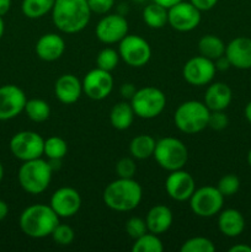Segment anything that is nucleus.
<instances>
[{"instance_id": "nucleus-32", "label": "nucleus", "mask_w": 251, "mask_h": 252, "mask_svg": "<svg viewBox=\"0 0 251 252\" xmlns=\"http://www.w3.org/2000/svg\"><path fill=\"white\" fill-rule=\"evenodd\" d=\"M120 59L121 57L118 54V51L110 48V47H106V48L101 49L98 52L97 57H96V66L103 69V70L112 71L113 69L117 68Z\"/></svg>"}, {"instance_id": "nucleus-38", "label": "nucleus", "mask_w": 251, "mask_h": 252, "mask_svg": "<svg viewBox=\"0 0 251 252\" xmlns=\"http://www.w3.org/2000/svg\"><path fill=\"white\" fill-rule=\"evenodd\" d=\"M229 118L224 111H211L208 120V127L214 130H223L228 127Z\"/></svg>"}, {"instance_id": "nucleus-45", "label": "nucleus", "mask_w": 251, "mask_h": 252, "mask_svg": "<svg viewBox=\"0 0 251 252\" xmlns=\"http://www.w3.org/2000/svg\"><path fill=\"white\" fill-rule=\"evenodd\" d=\"M7 214H9V206H7L6 202L0 199V221L4 220Z\"/></svg>"}, {"instance_id": "nucleus-29", "label": "nucleus", "mask_w": 251, "mask_h": 252, "mask_svg": "<svg viewBox=\"0 0 251 252\" xmlns=\"http://www.w3.org/2000/svg\"><path fill=\"white\" fill-rule=\"evenodd\" d=\"M56 0H22V14L29 19H41L52 11Z\"/></svg>"}, {"instance_id": "nucleus-35", "label": "nucleus", "mask_w": 251, "mask_h": 252, "mask_svg": "<svg viewBox=\"0 0 251 252\" xmlns=\"http://www.w3.org/2000/svg\"><path fill=\"white\" fill-rule=\"evenodd\" d=\"M217 189H219V192L224 197L234 196L239 191V189H240V180H239L236 175L228 174L219 180Z\"/></svg>"}, {"instance_id": "nucleus-37", "label": "nucleus", "mask_w": 251, "mask_h": 252, "mask_svg": "<svg viewBox=\"0 0 251 252\" xmlns=\"http://www.w3.org/2000/svg\"><path fill=\"white\" fill-rule=\"evenodd\" d=\"M137 172V164L134 158H122L116 164V174L121 179H133Z\"/></svg>"}, {"instance_id": "nucleus-23", "label": "nucleus", "mask_w": 251, "mask_h": 252, "mask_svg": "<svg viewBox=\"0 0 251 252\" xmlns=\"http://www.w3.org/2000/svg\"><path fill=\"white\" fill-rule=\"evenodd\" d=\"M218 228L223 235L228 238H236L241 235L245 229V219L238 209H224L219 212Z\"/></svg>"}, {"instance_id": "nucleus-47", "label": "nucleus", "mask_w": 251, "mask_h": 252, "mask_svg": "<svg viewBox=\"0 0 251 252\" xmlns=\"http://www.w3.org/2000/svg\"><path fill=\"white\" fill-rule=\"evenodd\" d=\"M244 115H245V118L251 123V101L245 106V110H244Z\"/></svg>"}, {"instance_id": "nucleus-18", "label": "nucleus", "mask_w": 251, "mask_h": 252, "mask_svg": "<svg viewBox=\"0 0 251 252\" xmlns=\"http://www.w3.org/2000/svg\"><path fill=\"white\" fill-rule=\"evenodd\" d=\"M225 57L236 69H251V38L236 37L225 47Z\"/></svg>"}, {"instance_id": "nucleus-21", "label": "nucleus", "mask_w": 251, "mask_h": 252, "mask_svg": "<svg viewBox=\"0 0 251 252\" xmlns=\"http://www.w3.org/2000/svg\"><path fill=\"white\" fill-rule=\"evenodd\" d=\"M233 100V91L225 83H211L204 94V105L209 111H224Z\"/></svg>"}, {"instance_id": "nucleus-16", "label": "nucleus", "mask_w": 251, "mask_h": 252, "mask_svg": "<svg viewBox=\"0 0 251 252\" xmlns=\"http://www.w3.org/2000/svg\"><path fill=\"white\" fill-rule=\"evenodd\" d=\"M49 206L59 218H71L80 211V193L73 187H61L51 196Z\"/></svg>"}, {"instance_id": "nucleus-33", "label": "nucleus", "mask_w": 251, "mask_h": 252, "mask_svg": "<svg viewBox=\"0 0 251 252\" xmlns=\"http://www.w3.org/2000/svg\"><path fill=\"white\" fill-rule=\"evenodd\" d=\"M181 252H213L216 251L213 241L204 236H194L185 241L180 248Z\"/></svg>"}, {"instance_id": "nucleus-25", "label": "nucleus", "mask_w": 251, "mask_h": 252, "mask_svg": "<svg viewBox=\"0 0 251 252\" xmlns=\"http://www.w3.org/2000/svg\"><path fill=\"white\" fill-rule=\"evenodd\" d=\"M225 47L223 39L214 34H206L198 41L199 54L213 62L225 54Z\"/></svg>"}, {"instance_id": "nucleus-4", "label": "nucleus", "mask_w": 251, "mask_h": 252, "mask_svg": "<svg viewBox=\"0 0 251 252\" xmlns=\"http://www.w3.org/2000/svg\"><path fill=\"white\" fill-rule=\"evenodd\" d=\"M53 176V169L48 160L42 158L24 161L17 172V180L25 192L30 194H41L48 189Z\"/></svg>"}, {"instance_id": "nucleus-11", "label": "nucleus", "mask_w": 251, "mask_h": 252, "mask_svg": "<svg viewBox=\"0 0 251 252\" xmlns=\"http://www.w3.org/2000/svg\"><path fill=\"white\" fill-rule=\"evenodd\" d=\"M201 10L197 9L191 1L177 2L167 9V24L179 32H189L197 29L201 22Z\"/></svg>"}, {"instance_id": "nucleus-42", "label": "nucleus", "mask_w": 251, "mask_h": 252, "mask_svg": "<svg viewBox=\"0 0 251 252\" xmlns=\"http://www.w3.org/2000/svg\"><path fill=\"white\" fill-rule=\"evenodd\" d=\"M214 65H216V69L217 70H228L229 68H230V62L228 61V58L225 57V54L221 57H219L218 59H216L214 61Z\"/></svg>"}, {"instance_id": "nucleus-41", "label": "nucleus", "mask_w": 251, "mask_h": 252, "mask_svg": "<svg viewBox=\"0 0 251 252\" xmlns=\"http://www.w3.org/2000/svg\"><path fill=\"white\" fill-rule=\"evenodd\" d=\"M135 91H137V89H135L134 84L132 83L123 84L120 89L121 95H122V97L126 98V100H130V98L133 97V95L135 94Z\"/></svg>"}, {"instance_id": "nucleus-36", "label": "nucleus", "mask_w": 251, "mask_h": 252, "mask_svg": "<svg viewBox=\"0 0 251 252\" xmlns=\"http://www.w3.org/2000/svg\"><path fill=\"white\" fill-rule=\"evenodd\" d=\"M125 228H126V233H127L128 236L132 238L133 240L140 238L143 234H145L148 231L145 219L139 218V217H132V218L128 219Z\"/></svg>"}, {"instance_id": "nucleus-30", "label": "nucleus", "mask_w": 251, "mask_h": 252, "mask_svg": "<svg viewBox=\"0 0 251 252\" xmlns=\"http://www.w3.org/2000/svg\"><path fill=\"white\" fill-rule=\"evenodd\" d=\"M68 154V144L61 137H49L44 139L43 155L48 160H62Z\"/></svg>"}, {"instance_id": "nucleus-13", "label": "nucleus", "mask_w": 251, "mask_h": 252, "mask_svg": "<svg viewBox=\"0 0 251 252\" xmlns=\"http://www.w3.org/2000/svg\"><path fill=\"white\" fill-rule=\"evenodd\" d=\"M128 21L122 14H108L97 22L95 29L98 41L105 44L120 43L128 34Z\"/></svg>"}, {"instance_id": "nucleus-3", "label": "nucleus", "mask_w": 251, "mask_h": 252, "mask_svg": "<svg viewBox=\"0 0 251 252\" xmlns=\"http://www.w3.org/2000/svg\"><path fill=\"white\" fill-rule=\"evenodd\" d=\"M20 229L25 235L32 239L51 236L52 231L59 224V217L47 204H32L22 211L19 219Z\"/></svg>"}, {"instance_id": "nucleus-26", "label": "nucleus", "mask_w": 251, "mask_h": 252, "mask_svg": "<svg viewBox=\"0 0 251 252\" xmlns=\"http://www.w3.org/2000/svg\"><path fill=\"white\" fill-rule=\"evenodd\" d=\"M157 140L149 134H139L129 143V153L137 160H145L153 157Z\"/></svg>"}, {"instance_id": "nucleus-7", "label": "nucleus", "mask_w": 251, "mask_h": 252, "mask_svg": "<svg viewBox=\"0 0 251 252\" xmlns=\"http://www.w3.org/2000/svg\"><path fill=\"white\" fill-rule=\"evenodd\" d=\"M130 105L137 117L143 120H153L161 115L165 110L166 96L160 89L145 86L137 89L133 97L130 98Z\"/></svg>"}, {"instance_id": "nucleus-28", "label": "nucleus", "mask_w": 251, "mask_h": 252, "mask_svg": "<svg viewBox=\"0 0 251 252\" xmlns=\"http://www.w3.org/2000/svg\"><path fill=\"white\" fill-rule=\"evenodd\" d=\"M24 112L32 122L42 123L46 122L51 116V106L42 98H31L27 100Z\"/></svg>"}, {"instance_id": "nucleus-12", "label": "nucleus", "mask_w": 251, "mask_h": 252, "mask_svg": "<svg viewBox=\"0 0 251 252\" xmlns=\"http://www.w3.org/2000/svg\"><path fill=\"white\" fill-rule=\"evenodd\" d=\"M217 69L214 62L203 56H196L188 59L182 69L184 79L193 86L208 85L213 81Z\"/></svg>"}, {"instance_id": "nucleus-14", "label": "nucleus", "mask_w": 251, "mask_h": 252, "mask_svg": "<svg viewBox=\"0 0 251 252\" xmlns=\"http://www.w3.org/2000/svg\"><path fill=\"white\" fill-rule=\"evenodd\" d=\"M83 91L89 98L101 101L107 97L113 90V76L111 71L96 66L86 73L83 79Z\"/></svg>"}, {"instance_id": "nucleus-5", "label": "nucleus", "mask_w": 251, "mask_h": 252, "mask_svg": "<svg viewBox=\"0 0 251 252\" xmlns=\"http://www.w3.org/2000/svg\"><path fill=\"white\" fill-rule=\"evenodd\" d=\"M209 113L211 111L204 102L197 100L185 101L175 111V126L185 134H197L208 127Z\"/></svg>"}, {"instance_id": "nucleus-17", "label": "nucleus", "mask_w": 251, "mask_h": 252, "mask_svg": "<svg viewBox=\"0 0 251 252\" xmlns=\"http://www.w3.org/2000/svg\"><path fill=\"white\" fill-rule=\"evenodd\" d=\"M165 189L169 197L174 201L185 202L191 198L192 193L196 189V182L185 170H175L169 174L165 181Z\"/></svg>"}, {"instance_id": "nucleus-1", "label": "nucleus", "mask_w": 251, "mask_h": 252, "mask_svg": "<svg viewBox=\"0 0 251 252\" xmlns=\"http://www.w3.org/2000/svg\"><path fill=\"white\" fill-rule=\"evenodd\" d=\"M51 12L54 26L66 34L83 31L93 14L88 0H56Z\"/></svg>"}, {"instance_id": "nucleus-22", "label": "nucleus", "mask_w": 251, "mask_h": 252, "mask_svg": "<svg viewBox=\"0 0 251 252\" xmlns=\"http://www.w3.org/2000/svg\"><path fill=\"white\" fill-rule=\"evenodd\" d=\"M172 221H174L172 211L164 204H157V206L152 207L145 218L148 231L159 236L166 233L171 228Z\"/></svg>"}, {"instance_id": "nucleus-34", "label": "nucleus", "mask_w": 251, "mask_h": 252, "mask_svg": "<svg viewBox=\"0 0 251 252\" xmlns=\"http://www.w3.org/2000/svg\"><path fill=\"white\" fill-rule=\"evenodd\" d=\"M52 239L56 244L61 246H68L70 245L71 243L75 239V233H74L73 228L66 224H61L59 223L58 225L54 228V230L52 231L51 234Z\"/></svg>"}, {"instance_id": "nucleus-15", "label": "nucleus", "mask_w": 251, "mask_h": 252, "mask_svg": "<svg viewBox=\"0 0 251 252\" xmlns=\"http://www.w3.org/2000/svg\"><path fill=\"white\" fill-rule=\"evenodd\" d=\"M27 102L26 94L12 84L0 86V121H9L24 112Z\"/></svg>"}, {"instance_id": "nucleus-2", "label": "nucleus", "mask_w": 251, "mask_h": 252, "mask_svg": "<svg viewBox=\"0 0 251 252\" xmlns=\"http://www.w3.org/2000/svg\"><path fill=\"white\" fill-rule=\"evenodd\" d=\"M143 198V189L135 180L121 179L110 182L103 189L106 207L115 212H130L137 208Z\"/></svg>"}, {"instance_id": "nucleus-50", "label": "nucleus", "mask_w": 251, "mask_h": 252, "mask_svg": "<svg viewBox=\"0 0 251 252\" xmlns=\"http://www.w3.org/2000/svg\"><path fill=\"white\" fill-rule=\"evenodd\" d=\"M248 164L250 165V167H251V149L249 150V154H248Z\"/></svg>"}, {"instance_id": "nucleus-9", "label": "nucleus", "mask_w": 251, "mask_h": 252, "mask_svg": "<svg viewBox=\"0 0 251 252\" xmlns=\"http://www.w3.org/2000/svg\"><path fill=\"white\" fill-rule=\"evenodd\" d=\"M118 54L127 65L142 68L152 58V47L149 42L138 34H127L118 46Z\"/></svg>"}, {"instance_id": "nucleus-20", "label": "nucleus", "mask_w": 251, "mask_h": 252, "mask_svg": "<svg viewBox=\"0 0 251 252\" xmlns=\"http://www.w3.org/2000/svg\"><path fill=\"white\" fill-rule=\"evenodd\" d=\"M65 41L58 33L42 34L36 42L37 57L44 62L58 61L65 52Z\"/></svg>"}, {"instance_id": "nucleus-31", "label": "nucleus", "mask_w": 251, "mask_h": 252, "mask_svg": "<svg viewBox=\"0 0 251 252\" xmlns=\"http://www.w3.org/2000/svg\"><path fill=\"white\" fill-rule=\"evenodd\" d=\"M164 245L160 240L159 235L147 231L140 238L135 239L133 243V252H162Z\"/></svg>"}, {"instance_id": "nucleus-48", "label": "nucleus", "mask_w": 251, "mask_h": 252, "mask_svg": "<svg viewBox=\"0 0 251 252\" xmlns=\"http://www.w3.org/2000/svg\"><path fill=\"white\" fill-rule=\"evenodd\" d=\"M4 31H5L4 20H2V16H0V39H1V37L4 36Z\"/></svg>"}, {"instance_id": "nucleus-49", "label": "nucleus", "mask_w": 251, "mask_h": 252, "mask_svg": "<svg viewBox=\"0 0 251 252\" xmlns=\"http://www.w3.org/2000/svg\"><path fill=\"white\" fill-rule=\"evenodd\" d=\"M2 179H4V166H2V164L0 162V182L2 181Z\"/></svg>"}, {"instance_id": "nucleus-19", "label": "nucleus", "mask_w": 251, "mask_h": 252, "mask_svg": "<svg viewBox=\"0 0 251 252\" xmlns=\"http://www.w3.org/2000/svg\"><path fill=\"white\" fill-rule=\"evenodd\" d=\"M83 83L73 74H63L54 84V94L59 102L64 105H73L83 94Z\"/></svg>"}, {"instance_id": "nucleus-44", "label": "nucleus", "mask_w": 251, "mask_h": 252, "mask_svg": "<svg viewBox=\"0 0 251 252\" xmlns=\"http://www.w3.org/2000/svg\"><path fill=\"white\" fill-rule=\"evenodd\" d=\"M11 7V0H0V16H4Z\"/></svg>"}, {"instance_id": "nucleus-46", "label": "nucleus", "mask_w": 251, "mask_h": 252, "mask_svg": "<svg viewBox=\"0 0 251 252\" xmlns=\"http://www.w3.org/2000/svg\"><path fill=\"white\" fill-rule=\"evenodd\" d=\"M154 2H157V4L161 5V6L166 7V9H170L171 6H174V5H176L177 2L182 1V0H153Z\"/></svg>"}, {"instance_id": "nucleus-40", "label": "nucleus", "mask_w": 251, "mask_h": 252, "mask_svg": "<svg viewBox=\"0 0 251 252\" xmlns=\"http://www.w3.org/2000/svg\"><path fill=\"white\" fill-rule=\"evenodd\" d=\"M201 11H209L217 5L219 0H189Z\"/></svg>"}, {"instance_id": "nucleus-43", "label": "nucleus", "mask_w": 251, "mask_h": 252, "mask_svg": "<svg viewBox=\"0 0 251 252\" xmlns=\"http://www.w3.org/2000/svg\"><path fill=\"white\" fill-rule=\"evenodd\" d=\"M229 252H251V246L245 244H236L229 249Z\"/></svg>"}, {"instance_id": "nucleus-10", "label": "nucleus", "mask_w": 251, "mask_h": 252, "mask_svg": "<svg viewBox=\"0 0 251 252\" xmlns=\"http://www.w3.org/2000/svg\"><path fill=\"white\" fill-rule=\"evenodd\" d=\"M10 152L16 159L24 161L38 159L43 155L44 139L33 130H21L10 139Z\"/></svg>"}, {"instance_id": "nucleus-6", "label": "nucleus", "mask_w": 251, "mask_h": 252, "mask_svg": "<svg viewBox=\"0 0 251 252\" xmlns=\"http://www.w3.org/2000/svg\"><path fill=\"white\" fill-rule=\"evenodd\" d=\"M153 157L160 167L171 172L184 169L188 160V150L182 140L175 137H165L157 142Z\"/></svg>"}, {"instance_id": "nucleus-24", "label": "nucleus", "mask_w": 251, "mask_h": 252, "mask_svg": "<svg viewBox=\"0 0 251 252\" xmlns=\"http://www.w3.org/2000/svg\"><path fill=\"white\" fill-rule=\"evenodd\" d=\"M135 113L133 111L130 102L127 101H121L117 102L110 112V122L113 128L118 130H126L133 125Z\"/></svg>"}, {"instance_id": "nucleus-39", "label": "nucleus", "mask_w": 251, "mask_h": 252, "mask_svg": "<svg viewBox=\"0 0 251 252\" xmlns=\"http://www.w3.org/2000/svg\"><path fill=\"white\" fill-rule=\"evenodd\" d=\"M88 4L91 12H95V14L98 15H106L115 6V0H88Z\"/></svg>"}, {"instance_id": "nucleus-8", "label": "nucleus", "mask_w": 251, "mask_h": 252, "mask_svg": "<svg viewBox=\"0 0 251 252\" xmlns=\"http://www.w3.org/2000/svg\"><path fill=\"white\" fill-rule=\"evenodd\" d=\"M189 201V208L194 216L211 218L223 209L224 196L214 186H204L194 189Z\"/></svg>"}, {"instance_id": "nucleus-27", "label": "nucleus", "mask_w": 251, "mask_h": 252, "mask_svg": "<svg viewBox=\"0 0 251 252\" xmlns=\"http://www.w3.org/2000/svg\"><path fill=\"white\" fill-rule=\"evenodd\" d=\"M143 20L150 29H162L167 24V9L153 1L143 10Z\"/></svg>"}]
</instances>
